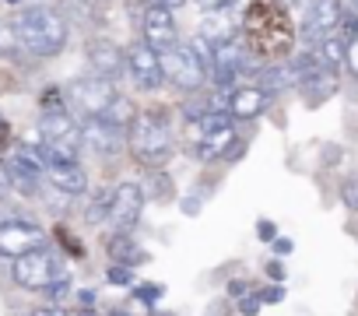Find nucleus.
Instances as JSON below:
<instances>
[{"label": "nucleus", "mask_w": 358, "mask_h": 316, "mask_svg": "<svg viewBox=\"0 0 358 316\" xmlns=\"http://www.w3.org/2000/svg\"><path fill=\"white\" fill-rule=\"evenodd\" d=\"M155 316H176V313H155Z\"/></svg>", "instance_id": "nucleus-44"}, {"label": "nucleus", "mask_w": 358, "mask_h": 316, "mask_svg": "<svg viewBox=\"0 0 358 316\" xmlns=\"http://www.w3.org/2000/svg\"><path fill=\"white\" fill-rule=\"evenodd\" d=\"M141 190H144V201H158V204H169V201L176 197V190H172V180H169L162 169H155Z\"/></svg>", "instance_id": "nucleus-24"}, {"label": "nucleus", "mask_w": 358, "mask_h": 316, "mask_svg": "<svg viewBox=\"0 0 358 316\" xmlns=\"http://www.w3.org/2000/svg\"><path fill=\"white\" fill-rule=\"evenodd\" d=\"M236 32H239V22L232 15H218L211 11L204 22H201V43H208L211 50L225 46V43H236Z\"/></svg>", "instance_id": "nucleus-19"}, {"label": "nucleus", "mask_w": 358, "mask_h": 316, "mask_svg": "<svg viewBox=\"0 0 358 316\" xmlns=\"http://www.w3.org/2000/svg\"><path fill=\"white\" fill-rule=\"evenodd\" d=\"M257 232H260V239H271V243H274V225H271V222H260Z\"/></svg>", "instance_id": "nucleus-35"}, {"label": "nucleus", "mask_w": 358, "mask_h": 316, "mask_svg": "<svg viewBox=\"0 0 358 316\" xmlns=\"http://www.w3.org/2000/svg\"><path fill=\"white\" fill-rule=\"evenodd\" d=\"M246 50L239 46V43H225V46H218V50H211V78H215V85L218 88H229L243 71H246Z\"/></svg>", "instance_id": "nucleus-16"}, {"label": "nucleus", "mask_w": 358, "mask_h": 316, "mask_svg": "<svg viewBox=\"0 0 358 316\" xmlns=\"http://www.w3.org/2000/svg\"><path fill=\"white\" fill-rule=\"evenodd\" d=\"M341 201H344L348 211H358V173L348 176V180L341 183Z\"/></svg>", "instance_id": "nucleus-26"}, {"label": "nucleus", "mask_w": 358, "mask_h": 316, "mask_svg": "<svg viewBox=\"0 0 358 316\" xmlns=\"http://www.w3.org/2000/svg\"><path fill=\"white\" fill-rule=\"evenodd\" d=\"M281 299H285V288H281V285H271V288L260 292V302H264V306H278Z\"/></svg>", "instance_id": "nucleus-31"}, {"label": "nucleus", "mask_w": 358, "mask_h": 316, "mask_svg": "<svg viewBox=\"0 0 358 316\" xmlns=\"http://www.w3.org/2000/svg\"><path fill=\"white\" fill-rule=\"evenodd\" d=\"M8 180H11V190L25 194V197H36L43 190V180H46V158L39 148L32 144H18L11 155H8Z\"/></svg>", "instance_id": "nucleus-6"}, {"label": "nucleus", "mask_w": 358, "mask_h": 316, "mask_svg": "<svg viewBox=\"0 0 358 316\" xmlns=\"http://www.w3.org/2000/svg\"><path fill=\"white\" fill-rule=\"evenodd\" d=\"M109 197H113V194H109ZM109 197L99 194V197L88 204V211H85V222H88V225H99L102 218H109Z\"/></svg>", "instance_id": "nucleus-25"}, {"label": "nucleus", "mask_w": 358, "mask_h": 316, "mask_svg": "<svg viewBox=\"0 0 358 316\" xmlns=\"http://www.w3.org/2000/svg\"><path fill=\"white\" fill-rule=\"evenodd\" d=\"M18 43L36 57H57L67 46V22L53 8H25L15 18Z\"/></svg>", "instance_id": "nucleus-1"}, {"label": "nucleus", "mask_w": 358, "mask_h": 316, "mask_svg": "<svg viewBox=\"0 0 358 316\" xmlns=\"http://www.w3.org/2000/svg\"><path fill=\"white\" fill-rule=\"evenodd\" d=\"M8 4H18V0H8Z\"/></svg>", "instance_id": "nucleus-45"}, {"label": "nucleus", "mask_w": 358, "mask_h": 316, "mask_svg": "<svg viewBox=\"0 0 358 316\" xmlns=\"http://www.w3.org/2000/svg\"><path fill=\"white\" fill-rule=\"evenodd\" d=\"M46 180H50V190L64 194V197H81L88 190V176L78 162L71 166H46Z\"/></svg>", "instance_id": "nucleus-18"}, {"label": "nucleus", "mask_w": 358, "mask_h": 316, "mask_svg": "<svg viewBox=\"0 0 358 316\" xmlns=\"http://www.w3.org/2000/svg\"><path fill=\"white\" fill-rule=\"evenodd\" d=\"M267 106H271V95L260 85H246V88H236L229 95V116L232 120H257L260 113H267Z\"/></svg>", "instance_id": "nucleus-17"}, {"label": "nucleus", "mask_w": 358, "mask_h": 316, "mask_svg": "<svg viewBox=\"0 0 358 316\" xmlns=\"http://www.w3.org/2000/svg\"><path fill=\"white\" fill-rule=\"evenodd\" d=\"M267 274H271L274 281H285V267H281L278 260H271V264H267Z\"/></svg>", "instance_id": "nucleus-33"}, {"label": "nucleus", "mask_w": 358, "mask_h": 316, "mask_svg": "<svg viewBox=\"0 0 358 316\" xmlns=\"http://www.w3.org/2000/svg\"><path fill=\"white\" fill-rule=\"evenodd\" d=\"M78 302H81V306H95V295H92V292H78Z\"/></svg>", "instance_id": "nucleus-39"}, {"label": "nucleus", "mask_w": 358, "mask_h": 316, "mask_svg": "<svg viewBox=\"0 0 358 316\" xmlns=\"http://www.w3.org/2000/svg\"><path fill=\"white\" fill-rule=\"evenodd\" d=\"M208 316H229L225 302H215V306H208Z\"/></svg>", "instance_id": "nucleus-38"}, {"label": "nucleus", "mask_w": 358, "mask_h": 316, "mask_svg": "<svg viewBox=\"0 0 358 316\" xmlns=\"http://www.w3.org/2000/svg\"><path fill=\"white\" fill-rule=\"evenodd\" d=\"M341 18H344L341 0H313L306 18H302V36L309 43H323V39H330L337 32Z\"/></svg>", "instance_id": "nucleus-12"}, {"label": "nucleus", "mask_w": 358, "mask_h": 316, "mask_svg": "<svg viewBox=\"0 0 358 316\" xmlns=\"http://www.w3.org/2000/svg\"><path fill=\"white\" fill-rule=\"evenodd\" d=\"M67 95H71V102L85 113V120H92V116H106V109L120 99L116 85L106 81V78H99V74L71 81V85H67Z\"/></svg>", "instance_id": "nucleus-7"}, {"label": "nucleus", "mask_w": 358, "mask_h": 316, "mask_svg": "<svg viewBox=\"0 0 358 316\" xmlns=\"http://www.w3.org/2000/svg\"><path fill=\"white\" fill-rule=\"evenodd\" d=\"M355 4H358V0H355Z\"/></svg>", "instance_id": "nucleus-46"}, {"label": "nucleus", "mask_w": 358, "mask_h": 316, "mask_svg": "<svg viewBox=\"0 0 358 316\" xmlns=\"http://www.w3.org/2000/svg\"><path fill=\"white\" fill-rule=\"evenodd\" d=\"M151 4H162V8H169V11H172L176 4H183V0H151Z\"/></svg>", "instance_id": "nucleus-41"}, {"label": "nucleus", "mask_w": 358, "mask_h": 316, "mask_svg": "<svg viewBox=\"0 0 358 316\" xmlns=\"http://www.w3.org/2000/svg\"><path fill=\"white\" fill-rule=\"evenodd\" d=\"M197 4H201L204 11H222V8H229V4H236V0H197Z\"/></svg>", "instance_id": "nucleus-32"}, {"label": "nucleus", "mask_w": 358, "mask_h": 316, "mask_svg": "<svg viewBox=\"0 0 358 316\" xmlns=\"http://www.w3.org/2000/svg\"><path fill=\"white\" fill-rule=\"evenodd\" d=\"M158 64H162V78L169 85H176L179 92H201L208 81V64L194 46L176 43L172 50L158 53Z\"/></svg>", "instance_id": "nucleus-4"}, {"label": "nucleus", "mask_w": 358, "mask_h": 316, "mask_svg": "<svg viewBox=\"0 0 358 316\" xmlns=\"http://www.w3.org/2000/svg\"><path fill=\"white\" fill-rule=\"evenodd\" d=\"M141 211H144L141 183H120L109 197V222L116 225V232H130L141 222Z\"/></svg>", "instance_id": "nucleus-11"}, {"label": "nucleus", "mask_w": 358, "mask_h": 316, "mask_svg": "<svg viewBox=\"0 0 358 316\" xmlns=\"http://www.w3.org/2000/svg\"><path fill=\"white\" fill-rule=\"evenodd\" d=\"M43 246H46V232L39 225H32V222L15 218V222L0 225V257L18 260V257H25L32 250H43Z\"/></svg>", "instance_id": "nucleus-10"}, {"label": "nucleus", "mask_w": 358, "mask_h": 316, "mask_svg": "<svg viewBox=\"0 0 358 316\" xmlns=\"http://www.w3.org/2000/svg\"><path fill=\"white\" fill-rule=\"evenodd\" d=\"M32 316H67V313L57 306H43V309H32Z\"/></svg>", "instance_id": "nucleus-34"}, {"label": "nucleus", "mask_w": 358, "mask_h": 316, "mask_svg": "<svg viewBox=\"0 0 358 316\" xmlns=\"http://www.w3.org/2000/svg\"><path fill=\"white\" fill-rule=\"evenodd\" d=\"M43 109H46V113H64V106H60V92H57V88L43 92Z\"/></svg>", "instance_id": "nucleus-30"}, {"label": "nucleus", "mask_w": 358, "mask_h": 316, "mask_svg": "<svg viewBox=\"0 0 358 316\" xmlns=\"http://www.w3.org/2000/svg\"><path fill=\"white\" fill-rule=\"evenodd\" d=\"M130 151L151 173L162 169L172 158V134H169V127L158 113H141L137 116V123L130 127Z\"/></svg>", "instance_id": "nucleus-3"}, {"label": "nucleus", "mask_w": 358, "mask_h": 316, "mask_svg": "<svg viewBox=\"0 0 358 316\" xmlns=\"http://www.w3.org/2000/svg\"><path fill=\"white\" fill-rule=\"evenodd\" d=\"M85 57H88L92 71L99 78H106V81H116V78L127 74V53L113 39H92L88 50H85Z\"/></svg>", "instance_id": "nucleus-15"}, {"label": "nucleus", "mask_w": 358, "mask_h": 316, "mask_svg": "<svg viewBox=\"0 0 358 316\" xmlns=\"http://www.w3.org/2000/svg\"><path fill=\"white\" fill-rule=\"evenodd\" d=\"M74 316H95V309H92V306H81V309H78Z\"/></svg>", "instance_id": "nucleus-42"}, {"label": "nucleus", "mask_w": 358, "mask_h": 316, "mask_svg": "<svg viewBox=\"0 0 358 316\" xmlns=\"http://www.w3.org/2000/svg\"><path fill=\"white\" fill-rule=\"evenodd\" d=\"M134 299H141L144 306H151L155 299H162V288L158 285H134Z\"/></svg>", "instance_id": "nucleus-28"}, {"label": "nucleus", "mask_w": 358, "mask_h": 316, "mask_svg": "<svg viewBox=\"0 0 358 316\" xmlns=\"http://www.w3.org/2000/svg\"><path fill=\"white\" fill-rule=\"evenodd\" d=\"M15 281L22 285V288H29V292H46L53 281H64L67 278V267H64V260L53 253V250H32V253H25V257H18L15 260Z\"/></svg>", "instance_id": "nucleus-5"}, {"label": "nucleus", "mask_w": 358, "mask_h": 316, "mask_svg": "<svg viewBox=\"0 0 358 316\" xmlns=\"http://www.w3.org/2000/svg\"><path fill=\"white\" fill-rule=\"evenodd\" d=\"M39 151L46 158V166H71L78 162L81 151V127L74 123V116L64 113H43L39 120Z\"/></svg>", "instance_id": "nucleus-2"}, {"label": "nucleus", "mask_w": 358, "mask_h": 316, "mask_svg": "<svg viewBox=\"0 0 358 316\" xmlns=\"http://www.w3.org/2000/svg\"><path fill=\"white\" fill-rule=\"evenodd\" d=\"M260 306H264L260 295H243V299H239V313H243V316H257Z\"/></svg>", "instance_id": "nucleus-29"}, {"label": "nucleus", "mask_w": 358, "mask_h": 316, "mask_svg": "<svg viewBox=\"0 0 358 316\" xmlns=\"http://www.w3.org/2000/svg\"><path fill=\"white\" fill-rule=\"evenodd\" d=\"M141 43H148L155 53H165L179 43V29H176V18L169 8L162 4H148L144 15H141Z\"/></svg>", "instance_id": "nucleus-9"}, {"label": "nucleus", "mask_w": 358, "mask_h": 316, "mask_svg": "<svg viewBox=\"0 0 358 316\" xmlns=\"http://www.w3.org/2000/svg\"><path fill=\"white\" fill-rule=\"evenodd\" d=\"M8 134H11V127H8V120H4V116H0V144L8 141Z\"/></svg>", "instance_id": "nucleus-40"}, {"label": "nucleus", "mask_w": 358, "mask_h": 316, "mask_svg": "<svg viewBox=\"0 0 358 316\" xmlns=\"http://www.w3.org/2000/svg\"><path fill=\"white\" fill-rule=\"evenodd\" d=\"M137 116H141V113L134 109V102L120 95V99H116V102L106 109V116H102V120H106V123H113L116 130H130V127L137 123Z\"/></svg>", "instance_id": "nucleus-23"}, {"label": "nucleus", "mask_w": 358, "mask_h": 316, "mask_svg": "<svg viewBox=\"0 0 358 316\" xmlns=\"http://www.w3.org/2000/svg\"><path fill=\"white\" fill-rule=\"evenodd\" d=\"M106 253H109L113 264H123V267H134V264H144V260H148V253L137 246V239H134L130 232H116V236H109Z\"/></svg>", "instance_id": "nucleus-20"}, {"label": "nucleus", "mask_w": 358, "mask_h": 316, "mask_svg": "<svg viewBox=\"0 0 358 316\" xmlns=\"http://www.w3.org/2000/svg\"><path fill=\"white\" fill-rule=\"evenodd\" d=\"M127 74L134 78L137 88L144 92H155L165 78H162V64H158V53L148 46V43H134L130 53H127Z\"/></svg>", "instance_id": "nucleus-14"}, {"label": "nucleus", "mask_w": 358, "mask_h": 316, "mask_svg": "<svg viewBox=\"0 0 358 316\" xmlns=\"http://www.w3.org/2000/svg\"><path fill=\"white\" fill-rule=\"evenodd\" d=\"M260 88L267 92V95H281V92H292V88H299V81H302V74H299V67L295 64H274V67H267L264 74H260Z\"/></svg>", "instance_id": "nucleus-21"}, {"label": "nucleus", "mask_w": 358, "mask_h": 316, "mask_svg": "<svg viewBox=\"0 0 358 316\" xmlns=\"http://www.w3.org/2000/svg\"><path fill=\"white\" fill-rule=\"evenodd\" d=\"M81 144H88L95 155L102 158H116L123 148H127V130H116L113 123H106L102 116H92L85 120L81 127Z\"/></svg>", "instance_id": "nucleus-13"}, {"label": "nucleus", "mask_w": 358, "mask_h": 316, "mask_svg": "<svg viewBox=\"0 0 358 316\" xmlns=\"http://www.w3.org/2000/svg\"><path fill=\"white\" fill-rule=\"evenodd\" d=\"M106 278H109L113 285H134V267H123V264H113V267L106 271Z\"/></svg>", "instance_id": "nucleus-27"}, {"label": "nucleus", "mask_w": 358, "mask_h": 316, "mask_svg": "<svg viewBox=\"0 0 358 316\" xmlns=\"http://www.w3.org/2000/svg\"><path fill=\"white\" fill-rule=\"evenodd\" d=\"M271 246H274L278 253H292V239H274Z\"/></svg>", "instance_id": "nucleus-37"}, {"label": "nucleus", "mask_w": 358, "mask_h": 316, "mask_svg": "<svg viewBox=\"0 0 358 316\" xmlns=\"http://www.w3.org/2000/svg\"><path fill=\"white\" fill-rule=\"evenodd\" d=\"M299 88L309 99V106H320V102H327L337 92V74L334 71H313V74H306L299 81Z\"/></svg>", "instance_id": "nucleus-22"}, {"label": "nucleus", "mask_w": 358, "mask_h": 316, "mask_svg": "<svg viewBox=\"0 0 358 316\" xmlns=\"http://www.w3.org/2000/svg\"><path fill=\"white\" fill-rule=\"evenodd\" d=\"M106 316H134V313H123V309H113V313H106Z\"/></svg>", "instance_id": "nucleus-43"}, {"label": "nucleus", "mask_w": 358, "mask_h": 316, "mask_svg": "<svg viewBox=\"0 0 358 316\" xmlns=\"http://www.w3.org/2000/svg\"><path fill=\"white\" fill-rule=\"evenodd\" d=\"M197 127V155L201 162H215V158L225 155V148L236 141V127L229 113H208L201 120H194Z\"/></svg>", "instance_id": "nucleus-8"}, {"label": "nucleus", "mask_w": 358, "mask_h": 316, "mask_svg": "<svg viewBox=\"0 0 358 316\" xmlns=\"http://www.w3.org/2000/svg\"><path fill=\"white\" fill-rule=\"evenodd\" d=\"M11 190V180H8V169H4V162H0V197H4Z\"/></svg>", "instance_id": "nucleus-36"}]
</instances>
